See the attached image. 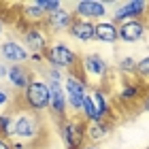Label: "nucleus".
Instances as JSON below:
<instances>
[{"label": "nucleus", "instance_id": "17", "mask_svg": "<svg viewBox=\"0 0 149 149\" xmlns=\"http://www.w3.org/2000/svg\"><path fill=\"white\" fill-rule=\"evenodd\" d=\"M94 40L98 43H117L119 40V32H117V26H115L111 19H102V22H96L94 24Z\"/></svg>", "mask_w": 149, "mask_h": 149}, {"label": "nucleus", "instance_id": "19", "mask_svg": "<svg viewBox=\"0 0 149 149\" xmlns=\"http://www.w3.org/2000/svg\"><path fill=\"white\" fill-rule=\"evenodd\" d=\"M141 96V87L136 85V83H121V90H119V96H117V100L121 104H128V102H134Z\"/></svg>", "mask_w": 149, "mask_h": 149}, {"label": "nucleus", "instance_id": "21", "mask_svg": "<svg viewBox=\"0 0 149 149\" xmlns=\"http://www.w3.org/2000/svg\"><path fill=\"white\" fill-rule=\"evenodd\" d=\"M0 139H13V115L0 113Z\"/></svg>", "mask_w": 149, "mask_h": 149}, {"label": "nucleus", "instance_id": "1", "mask_svg": "<svg viewBox=\"0 0 149 149\" xmlns=\"http://www.w3.org/2000/svg\"><path fill=\"white\" fill-rule=\"evenodd\" d=\"M109 115H111V100L104 94V90H100V87L90 90L83 102L85 124H90V121H109Z\"/></svg>", "mask_w": 149, "mask_h": 149}, {"label": "nucleus", "instance_id": "5", "mask_svg": "<svg viewBox=\"0 0 149 149\" xmlns=\"http://www.w3.org/2000/svg\"><path fill=\"white\" fill-rule=\"evenodd\" d=\"M22 94H24V104L28 111L40 113L49 109V85H47L45 79H32Z\"/></svg>", "mask_w": 149, "mask_h": 149}, {"label": "nucleus", "instance_id": "15", "mask_svg": "<svg viewBox=\"0 0 149 149\" xmlns=\"http://www.w3.org/2000/svg\"><path fill=\"white\" fill-rule=\"evenodd\" d=\"M111 130H113L111 121H90V124H85V141L90 145H98L109 139Z\"/></svg>", "mask_w": 149, "mask_h": 149}, {"label": "nucleus", "instance_id": "6", "mask_svg": "<svg viewBox=\"0 0 149 149\" xmlns=\"http://www.w3.org/2000/svg\"><path fill=\"white\" fill-rule=\"evenodd\" d=\"M60 136L66 149H81L85 145V121L79 117H64L60 121Z\"/></svg>", "mask_w": 149, "mask_h": 149}, {"label": "nucleus", "instance_id": "14", "mask_svg": "<svg viewBox=\"0 0 149 149\" xmlns=\"http://www.w3.org/2000/svg\"><path fill=\"white\" fill-rule=\"evenodd\" d=\"M72 19H74L72 11H68L66 6H60L58 11H53L51 15H47L45 24H47V28H49L53 34H58V32H68Z\"/></svg>", "mask_w": 149, "mask_h": 149}, {"label": "nucleus", "instance_id": "28", "mask_svg": "<svg viewBox=\"0 0 149 149\" xmlns=\"http://www.w3.org/2000/svg\"><path fill=\"white\" fill-rule=\"evenodd\" d=\"M0 149H13V145H11V143H6L4 139H0Z\"/></svg>", "mask_w": 149, "mask_h": 149}, {"label": "nucleus", "instance_id": "9", "mask_svg": "<svg viewBox=\"0 0 149 149\" xmlns=\"http://www.w3.org/2000/svg\"><path fill=\"white\" fill-rule=\"evenodd\" d=\"M109 6L111 2H102V0H81V2L74 4L72 15L79 19H85V22H102V19L109 15Z\"/></svg>", "mask_w": 149, "mask_h": 149}, {"label": "nucleus", "instance_id": "2", "mask_svg": "<svg viewBox=\"0 0 149 149\" xmlns=\"http://www.w3.org/2000/svg\"><path fill=\"white\" fill-rule=\"evenodd\" d=\"M43 56H45L47 62L51 64V68H58L62 72L64 70L66 72H74V68H77V64H79V53L74 51L70 45L60 43V40L51 43Z\"/></svg>", "mask_w": 149, "mask_h": 149}, {"label": "nucleus", "instance_id": "30", "mask_svg": "<svg viewBox=\"0 0 149 149\" xmlns=\"http://www.w3.org/2000/svg\"><path fill=\"white\" fill-rule=\"evenodd\" d=\"M81 149H100V147H98V145H90V143H85Z\"/></svg>", "mask_w": 149, "mask_h": 149}, {"label": "nucleus", "instance_id": "27", "mask_svg": "<svg viewBox=\"0 0 149 149\" xmlns=\"http://www.w3.org/2000/svg\"><path fill=\"white\" fill-rule=\"evenodd\" d=\"M143 109H145V111L149 113V92H147L145 96H143Z\"/></svg>", "mask_w": 149, "mask_h": 149}, {"label": "nucleus", "instance_id": "11", "mask_svg": "<svg viewBox=\"0 0 149 149\" xmlns=\"http://www.w3.org/2000/svg\"><path fill=\"white\" fill-rule=\"evenodd\" d=\"M24 47L28 49V53H43L47 51V47H49V38H47L45 30H40L38 26H28V28L24 30Z\"/></svg>", "mask_w": 149, "mask_h": 149}, {"label": "nucleus", "instance_id": "20", "mask_svg": "<svg viewBox=\"0 0 149 149\" xmlns=\"http://www.w3.org/2000/svg\"><path fill=\"white\" fill-rule=\"evenodd\" d=\"M24 17L28 19V24L38 26V24H43L45 19H47V13H45V11H40L38 6H36V2H30V4H26V6H24Z\"/></svg>", "mask_w": 149, "mask_h": 149}, {"label": "nucleus", "instance_id": "8", "mask_svg": "<svg viewBox=\"0 0 149 149\" xmlns=\"http://www.w3.org/2000/svg\"><path fill=\"white\" fill-rule=\"evenodd\" d=\"M147 11H149V2H145V0H128V2L115 4L111 22L115 26H121V24H126V22H130V19L145 17Z\"/></svg>", "mask_w": 149, "mask_h": 149}, {"label": "nucleus", "instance_id": "25", "mask_svg": "<svg viewBox=\"0 0 149 149\" xmlns=\"http://www.w3.org/2000/svg\"><path fill=\"white\" fill-rule=\"evenodd\" d=\"M9 102H11V94L6 92L2 85H0V111L6 109V107H9Z\"/></svg>", "mask_w": 149, "mask_h": 149}, {"label": "nucleus", "instance_id": "13", "mask_svg": "<svg viewBox=\"0 0 149 149\" xmlns=\"http://www.w3.org/2000/svg\"><path fill=\"white\" fill-rule=\"evenodd\" d=\"M0 56L9 64H24L26 60H30L28 49H26L24 43H19V40H4V43L0 45Z\"/></svg>", "mask_w": 149, "mask_h": 149}, {"label": "nucleus", "instance_id": "32", "mask_svg": "<svg viewBox=\"0 0 149 149\" xmlns=\"http://www.w3.org/2000/svg\"><path fill=\"white\" fill-rule=\"evenodd\" d=\"M147 149H149V147H147Z\"/></svg>", "mask_w": 149, "mask_h": 149}, {"label": "nucleus", "instance_id": "4", "mask_svg": "<svg viewBox=\"0 0 149 149\" xmlns=\"http://www.w3.org/2000/svg\"><path fill=\"white\" fill-rule=\"evenodd\" d=\"M40 130H43V121H40L38 113L24 109L13 115V139H22L30 143L40 134Z\"/></svg>", "mask_w": 149, "mask_h": 149}, {"label": "nucleus", "instance_id": "18", "mask_svg": "<svg viewBox=\"0 0 149 149\" xmlns=\"http://www.w3.org/2000/svg\"><path fill=\"white\" fill-rule=\"evenodd\" d=\"M68 34L74 40H79V43H92L94 40V22H85V19L74 17L68 28Z\"/></svg>", "mask_w": 149, "mask_h": 149}, {"label": "nucleus", "instance_id": "31", "mask_svg": "<svg viewBox=\"0 0 149 149\" xmlns=\"http://www.w3.org/2000/svg\"><path fill=\"white\" fill-rule=\"evenodd\" d=\"M2 32H4V24H2V19H0V36H2Z\"/></svg>", "mask_w": 149, "mask_h": 149}, {"label": "nucleus", "instance_id": "7", "mask_svg": "<svg viewBox=\"0 0 149 149\" xmlns=\"http://www.w3.org/2000/svg\"><path fill=\"white\" fill-rule=\"evenodd\" d=\"M81 77L85 81H102L109 74V62L100 53H85L79 58Z\"/></svg>", "mask_w": 149, "mask_h": 149}, {"label": "nucleus", "instance_id": "22", "mask_svg": "<svg viewBox=\"0 0 149 149\" xmlns=\"http://www.w3.org/2000/svg\"><path fill=\"white\" fill-rule=\"evenodd\" d=\"M117 68H119V72H124V74H134V70H136V60H134L132 56H126V58L119 60Z\"/></svg>", "mask_w": 149, "mask_h": 149}, {"label": "nucleus", "instance_id": "16", "mask_svg": "<svg viewBox=\"0 0 149 149\" xmlns=\"http://www.w3.org/2000/svg\"><path fill=\"white\" fill-rule=\"evenodd\" d=\"M6 81H9L11 87H15V90H26L28 83L32 81V72L26 68L24 64H11L9 68H6Z\"/></svg>", "mask_w": 149, "mask_h": 149}, {"label": "nucleus", "instance_id": "24", "mask_svg": "<svg viewBox=\"0 0 149 149\" xmlns=\"http://www.w3.org/2000/svg\"><path fill=\"white\" fill-rule=\"evenodd\" d=\"M36 6L40 11H45L47 15H51L53 11H58L62 6V2H58V0H36Z\"/></svg>", "mask_w": 149, "mask_h": 149}, {"label": "nucleus", "instance_id": "10", "mask_svg": "<svg viewBox=\"0 0 149 149\" xmlns=\"http://www.w3.org/2000/svg\"><path fill=\"white\" fill-rule=\"evenodd\" d=\"M49 85V111L62 121L68 113V102H66V94H64V85L60 81H47Z\"/></svg>", "mask_w": 149, "mask_h": 149}, {"label": "nucleus", "instance_id": "3", "mask_svg": "<svg viewBox=\"0 0 149 149\" xmlns=\"http://www.w3.org/2000/svg\"><path fill=\"white\" fill-rule=\"evenodd\" d=\"M62 85H64V94H66V102H68L70 113L74 115L83 113V102H85L87 92H90L87 81L77 72H66Z\"/></svg>", "mask_w": 149, "mask_h": 149}, {"label": "nucleus", "instance_id": "23", "mask_svg": "<svg viewBox=\"0 0 149 149\" xmlns=\"http://www.w3.org/2000/svg\"><path fill=\"white\" fill-rule=\"evenodd\" d=\"M134 74H139L141 79H149V53L147 56H143L141 60H136V70H134Z\"/></svg>", "mask_w": 149, "mask_h": 149}, {"label": "nucleus", "instance_id": "26", "mask_svg": "<svg viewBox=\"0 0 149 149\" xmlns=\"http://www.w3.org/2000/svg\"><path fill=\"white\" fill-rule=\"evenodd\" d=\"M30 60H32V62H43V60H45V56H40V53H32V56H30Z\"/></svg>", "mask_w": 149, "mask_h": 149}, {"label": "nucleus", "instance_id": "29", "mask_svg": "<svg viewBox=\"0 0 149 149\" xmlns=\"http://www.w3.org/2000/svg\"><path fill=\"white\" fill-rule=\"evenodd\" d=\"M6 68H9V66H4V64H0V77H6Z\"/></svg>", "mask_w": 149, "mask_h": 149}, {"label": "nucleus", "instance_id": "12", "mask_svg": "<svg viewBox=\"0 0 149 149\" xmlns=\"http://www.w3.org/2000/svg\"><path fill=\"white\" fill-rule=\"evenodd\" d=\"M117 32H119V40L126 45H134L139 40H143L147 34V24L143 19H130V22L117 26Z\"/></svg>", "mask_w": 149, "mask_h": 149}]
</instances>
